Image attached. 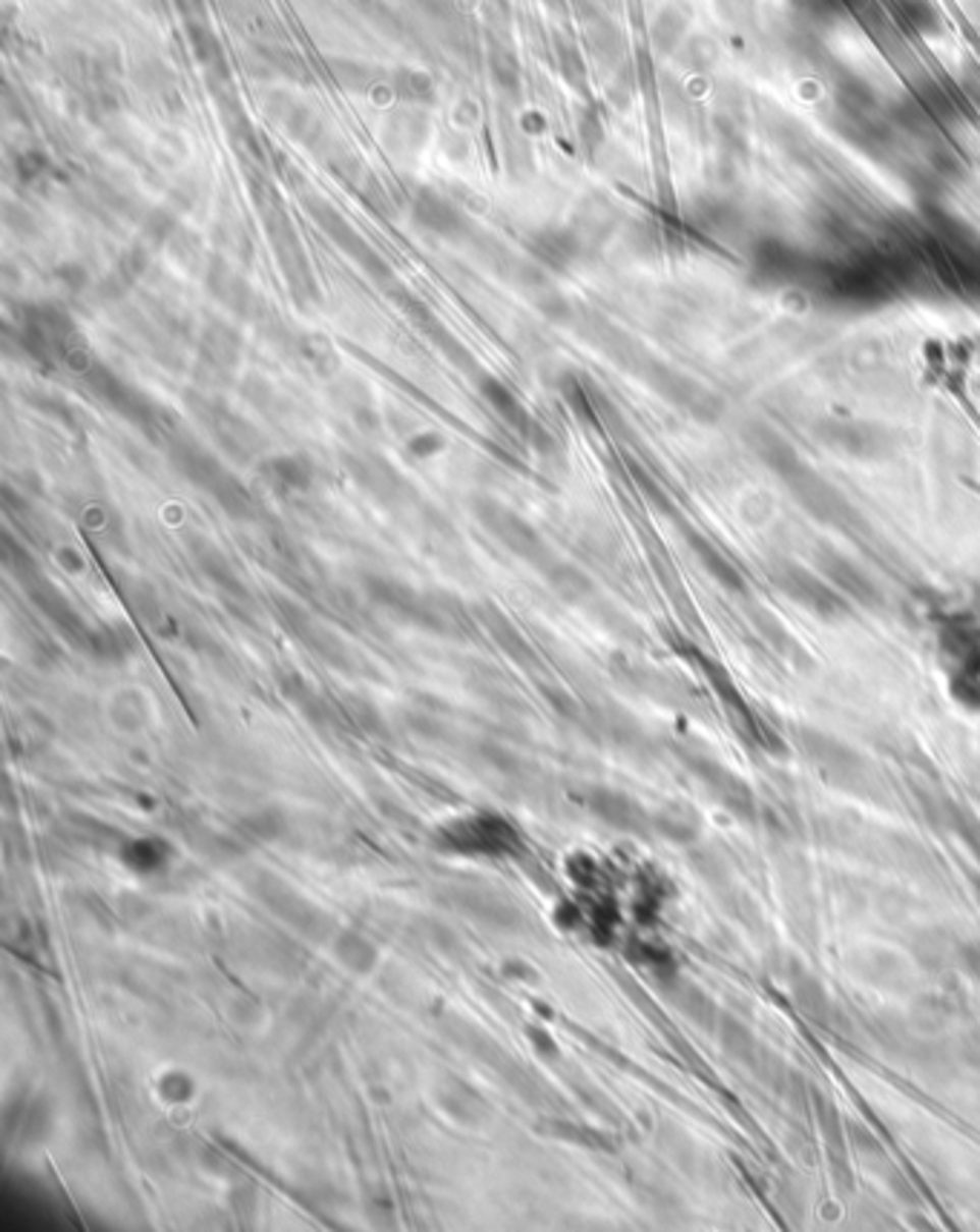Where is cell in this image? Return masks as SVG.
Instances as JSON below:
<instances>
[{
  "label": "cell",
  "mask_w": 980,
  "mask_h": 1232,
  "mask_svg": "<svg viewBox=\"0 0 980 1232\" xmlns=\"http://www.w3.org/2000/svg\"><path fill=\"white\" fill-rule=\"evenodd\" d=\"M437 845L451 853H489V856H500L506 850L518 848V833L506 822V819L492 817H472L464 822H454L449 828H443V833L437 836Z\"/></svg>",
  "instance_id": "1"
},
{
  "label": "cell",
  "mask_w": 980,
  "mask_h": 1232,
  "mask_svg": "<svg viewBox=\"0 0 980 1232\" xmlns=\"http://www.w3.org/2000/svg\"><path fill=\"white\" fill-rule=\"evenodd\" d=\"M257 894L262 896V902H265L271 911L279 913L293 929H300L303 934H308V937H317V940L325 937V931H328V916H325L320 908H314L306 896L290 891L285 882L274 880V877H262V880L257 882Z\"/></svg>",
  "instance_id": "2"
},
{
  "label": "cell",
  "mask_w": 980,
  "mask_h": 1232,
  "mask_svg": "<svg viewBox=\"0 0 980 1232\" xmlns=\"http://www.w3.org/2000/svg\"><path fill=\"white\" fill-rule=\"evenodd\" d=\"M587 804L595 817L601 822H607L612 828L628 833H644L650 828V819L644 817V810L636 801L618 793V790H607V787H595L587 796Z\"/></svg>",
  "instance_id": "3"
},
{
  "label": "cell",
  "mask_w": 980,
  "mask_h": 1232,
  "mask_svg": "<svg viewBox=\"0 0 980 1232\" xmlns=\"http://www.w3.org/2000/svg\"><path fill=\"white\" fill-rule=\"evenodd\" d=\"M412 216H415V222H418L423 230L437 233V236H454V233L464 227V216H460V210L454 208L446 195H440V192H434V190L418 192L415 208H412Z\"/></svg>",
  "instance_id": "4"
},
{
  "label": "cell",
  "mask_w": 980,
  "mask_h": 1232,
  "mask_svg": "<svg viewBox=\"0 0 980 1232\" xmlns=\"http://www.w3.org/2000/svg\"><path fill=\"white\" fill-rule=\"evenodd\" d=\"M527 247H530L532 257L549 265V268H566L576 259L579 241L569 230H561V227H538V230L530 233Z\"/></svg>",
  "instance_id": "5"
},
{
  "label": "cell",
  "mask_w": 980,
  "mask_h": 1232,
  "mask_svg": "<svg viewBox=\"0 0 980 1232\" xmlns=\"http://www.w3.org/2000/svg\"><path fill=\"white\" fill-rule=\"evenodd\" d=\"M262 478L274 492L290 495V492H306L311 483V468L303 457L285 454V457H274L262 465Z\"/></svg>",
  "instance_id": "6"
},
{
  "label": "cell",
  "mask_w": 980,
  "mask_h": 1232,
  "mask_svg": "<svg viewBox=\"0 0 980 1232\" xmlns=\"http://www.w3.org/2000/svg\"><path fill=\"white\" fill-rule=\"evenodd\" d=\"M440 1104L449 1115H454L467 1126H475V1123H481L486 1118V1101L475 1088H469L464 1080H451L449 1086L440 1091Z\"/></svg>",
  "instance_id": "7"
},
{
  "label": "cell",
  "mask_w": 980,
  "mask_h": 1232,
  "mask_svg": "<svg viewBox=\"0 0 980 1232\" xmlns=\"http://www.w3.org/2000/svg\"><path fill=\"white\" fill-rule=\"evenodd\" d=\"M454 899H457L454 905L460 911L472 913V916H478L489 926H509V919H514V911L503 899H495V896L483 894V891H454Z\"/></svg>",
  "instance_id": "8"
},
{
  "label": "cell",
  "mask_w": 980,
  "mask_h": 1232,
  "mask_svg": "<svg viewBox=\"0 0 980 1232\" xmlns=\"http://www.w3.org/2000/svg\"><path fill=\"white\" fill-rule=\"evenodd\" d=\"M481 391L486 394V400L495 405V411H498L506 423H512L514 429H521V432L530 434L532 429V419L530 414H527V408L521 405V402L514 400V394L506 388V385H500L498 380H486V385H481Z\"/></svg>",
  "instance_id": "9"
},
{
  "label": "cell",
  "mask_w": 980,
  "mask_h": 1232,
  "mask_svg": "<svg viewBox=\"0 0 980 1232\" xmlns=\"http://www.w3.org/2000/svg\"><path fill=\"white\" fill-rule=\"evenodd\" d=\"M337 957L345 962L348 968L366 974V971H371V965L377 962V951H374V945H371L366 937H360L357 931H345V934H339L337 937Z\"/></svg>",
  "instance_id": "10"
},
{
  "label": "cell",
  "mask_w": 980,
  "mask_h": 1232,
  "mask_svg": "<svg viewBox=\"0 0 980 1232\" xmlns=\"http://www.w3.org/2000/svg\"><path fill=\"white\" fill-rule=\"evenodd\" d=\"M391 90L405 101H415V104H432L434 101L432 75H426L420 69H397L391 75Z\"/></svg>",
  "instance_id": "11"
},
{
  "label": "cell",
  "mask_w": 980,
  "mask_h": 1232,
  "mask_svg": "<svg viewBox=\"0 0 980 1232\" xmlns=\"http://www.w3.org/2000/svg\"><path fill=\"white\" fill-rule=\"evenodd\" d=\"M187 38H190V47L196 49V58H199L202 64H222V44H219V38L213 35V30H210L208 23H196V20H190V23H187Z\"/></svg>",
  "instance_id": "12"
},
{
  "label": "cell",
  "mask_w": 980,
  "mask_h": 1232,
  "mask_svg": "<svg viewBox=\"0 0 980 1232\" xmlns=\"http://www.w3.org/2000/svg\"><path fill=\"white\" fill-rule=\"evenodd\" d=\"M164 845L161 842H156V839H139V842H129V845H124V850H121V859L132 867V871H153V867H159L161 862H164Z\"/></svg>",
  "instance_id": "13"
},
{
  "label": "cell",
  "mask_w": 980,
  "mask_h": 1232,
  "mask_svg": "<svg viewBox=\"0 0 980 1232\" xmlns=\"http://www.w3.org/2000/svg\"><path fill=\"white\" fill-rule=\"evenodd\" d=\"M489 69H492V75H495V80H498L503 90L518 93V87H521V66H518V58H514L509 49H489Z\"/></svg>",
  "instance_id": "14"
},
{
  "label": "cell",
  "mask_w": 980,
  "mask_h": 1232,
  "mask_svg": "<svg viewBox=\"0 0 980 1232\" xmlns=\"http://www.w3.org/2000/svg\"><path fill=\"white\" fill-rule=\"evenodd\" d=\"M334 78H337L342 87H348V90H363V87H369L371 80H374V75H371V69L366 64L337 61V64H334Z\"/></svg>",
  "instance_id": "15"
},
{
  "label": "cell",
  "mask_w": 980,
  "mask_h": 1232,
  "mask_svg": "<svg viewBox=\"0 0 980 1232\" xmlns=\"http://www.w3.org/2000/svg\"><path fill=\"white\" fill-rule=\"evenodd\" d=\"M492 632H495V638L503 643V650H509L514 658H527V643H524V638L514 632L512 626H509V621H503V618H498L495 624H492Z\"/></svg>",
  "instance_id": "16"
},
{
  "label": "cell",
  "mask_w": 980,
  "mask_h": 1232,
  "mask_svg": "<svg viewBox=\"0 0 980 1232\" xmlns=\"http://www.w3.org/2000/svg\"><path fill=\"white\" fill-rule=\"evenodd\" d=\"M251 828H254L251 833H254L257 839H274V836L282 833V817L274 814V810H265V814H259L257 819H251Z\"/></svg>",
  "instance_id": "17"
},
{
  "label": "cell",
  "mask_w": 980,
  "mask_h": 1232,
  "mask_svg": "<svg viewBox=\"0 0 980 1232\" xmlns=\"http://www.w3.org/2000/svg\"><path fill=\"white\" fill-rule=\"evenodd\" d=\"M47 167H49V159H44L41 153H26V156L20 159V176L26 178V181H33V178L41 176Z\"/></svg>",
  "instance_id": "18"
},
{
  "label": "cell",
  "mask_w": 980,
  "mask_h": 1232,
  "mask_svg": "<svg viewBox=\"0 0 980 1232\" xmlns=\"http://www.w3.org/2000/svg\"><path fill=\"white\" fill-rule=\"evenodd\" d=\"M961 962H964V968L969 974L980 979V943L966 945L964 951H961Z\"/></svg>",
  "instance_id": "19"
}]
</instances>
